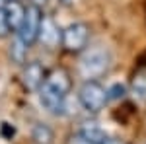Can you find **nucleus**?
<instances>
[{
  "label": "nucleus",
  "mask_w": 146,
  "mask_h": 144,
  "mask_svg": "<svg viewBox=\"0 0 146 144\" xmlns=\"http://www.w3.org/2000/svg\"><path fill=\"white\" fill-rule=\"evenodd\" d=\"M70 92V76L66 70L55 68L45 76L43 86L39 88V101L49 113L53 115H62L66 107V98Z\"/></svg>",
  "instance_id": "f257e3e1"
},
{
  "label": "nucleus",
  "mask_w": 146,
  "mask_h": 144,
  "mask_svg": "<svg viewBox=\"0 0 146 144\" xmlns=\"http://www.w3.org/2000/svg\"><path fill=\"white\" fill-rule=\"evenodd\" d=\"M111 64V55L103 47H90L84 49L78 62V72L84 80H98L101 78Z\"/></svg>",
  "instance_id": "f03ea898"
},
{
  "label": "nucleus",
  "mask_w": 146,
  "mask_h": 144,
  "mask_svg": "<svg viewBox=\"0 0 146 144\" xmlns=\"http://www.w3.org/2000/svg\"><path fill=\"white\" fill-rule=\"evenodd\" d=\"M78 101L88 113H100L109 101L107 88L101 86L98 80H84L78 90Z\"/></svg>",
  "instance_id": "7ed1b4c3"
},
{
  "label": "nucleus",
  "mask_w": 146,
  "mask_h": 144,
  "mask_svg": "<svg viewBox=\"0 0 146 144\" xmlns=\"http://www.w3.org/2000/svg\"><path fill=\"white\" fill-rule=\"evenodd\" d=\"M90 41V27L82 22H74L62 29L60 47L68 53H82Z\"/></svg>",
  "instance_id": "20e7f679"
},
{
  "label": "nucleus",
  "mask_w": 146,
  "mask_h": 144,
  "mask_svg": "<svg viewBox=\"0 0 146 144\" xmlns=\"http://www.w3.org/2000/svg\"><path fill=\"white\" fill-rule=\"evenodd\" d=\"M43 16H45V14L41 12L39 6H33V4L25 6V18H23V23H22V27H20V31H18V35H20L29 47H31V45L37 41V37H39V29H41Z\"/></svg>",
  "instance_id": "39448f33"
},
{
  "label": "nucleus",
  "mask_w": 146,
  "mask_h": 144,
  "mask_svg": "<svg viewBox=\"0 0 146 144\" xmlns=\"http://www.w3.org/2000/svg\"><path fill=\"white\" fill-rule=\"evenodd\" d=\"M37 41L43 43L47 49H56V47H60V41H62V29L55 23L53 18L43 16V22H41V29H39Z\"/></svg>",
  "instance_id": "423d86ee"
},
{
  "label": "nucleus",
  "mask_w": 146,
  "mask_h": 144,
  "mask_svg": "<svg viewBox=\"0 0 146 144\" xmlns=\"http://www.w3.org/2000/svg\"><path fill=\"white\" fill-rule=\"evenodd\" d=\"M45 70L39 62H25L23 66V74H22V80H23V86L31 92H39V88L43 86L45 82Z\"/></svg>",
  "instance_id": "0eeeda50"
},
{
  "label": "nucleus",
  "mask_w": 146,
  "mask_h": 144,
  "mask_svg": "<svg viewBox=\"0 0 146 144\" xmlns=\"http://www.w3.org/2000/svg\"><path fill=\"white\" fill-rule=\"evenodd\" d=\"M4 14L8 18L12 33H18L20 27H22V23H23V18H25V6L20 0H8L6 6H4Z\"/></svg>",
  "instance_id": "6e6552de"
},
{
  "label": "nucleus",
  "mask_w": 146,
  "mask_h": 144,
  "mask_svg": "<svg viewBox=\"0 0 146 144\" xmlns=\"http://www.w3.org/2000/svg\"><path fill=\"white\" fill-rule=\"evenodd\" d=\"M131 94L138 101H146V66L138 68L131 80Z\"/></svg>",
  "instance_id": "1a4fd4ad"
},
{
  "label": "nucleus",
  "mask_w": 146,
  "mask_h": 144,
  "mask_svg": "<svg viewBox=\"0 0 146 144\" xmlns=\"http://www.w3.org/2000/svg\"><path fill=\"white\" fill-rule=\"evenodd\" d=\"M27 51H29V45L23 41L20 35L16 33L14 41L10 45V56L16 64H25V58H27Z\"/></svg>",
  "instance_id": "9d476101"
},
{
  "label": "nucleus",
  "mask_w": 146,
  "mask_h": 144,
  "mask_svg": "<svg viewBox=\"0 0 146 144\" xmlns=\"http://www.w3.org/2000/svg\"><path fill=\"white\" fill-rule=\"evenodd\" d=\"M31 138L35 140V144H51L53 142V131L45 123H35L33 131H31Z\"/></svg>",
  "instance_id": "9b49d317"
},
{
  "label": "nucleus",
  "mask_w": 146,
  "mask_h": 144,
  "mask_svg": "<svg viewBox=\"0 0 146 144\" xmlns=\"http://www.w3.org/2000/svg\"><path fill=\"white\" fill-rule=\"evenodd\" d=\"M68 144H98L96 140H92L88 134H84L82 131H76L74 134H70L68 138Z\"/></svg>",
  "instance_id": "f8f14e48"
},
{
  "label": "nucleus",
  "mask_w": 146,
  "mask_h": 144,
  "mask_svg": "<svg viewBox=\"0 0 146 144\" xmlns=\"http://www.w3.org/2000/svg\"><path fill=\"white\" fill-rule=\"evenodd\" d=\"M12 29H10V23H8V18H6V14H4V8L0 10V37H6V35H10Z\"/></svg>",
  "instance_id": "ddd939ff"
},
{
  "label": "nucleus",
  "mask_w": 146,
  "mask_h": 144,
  "mask_svg": "<svg viewBox=\"0 0 146 144\" xmlns=\"http://www.w3.org/2000/svg\"><path fill=\"white\" fill-rule=\"evenodd\" d=\"M100 144H127V142H125V140H121V138H111V136H105Z\"/></svg>",
  "instance_id": "4468645a"
},
{
  "label": "nucleus",
  "mask_w": 146,
  "mask_h": 144,
  "mask_svg": "<svg viewBox=\"0 0 146 144\" xmlns=\"http://www.w3.org/2000/svg\"><path fill=\"white\" fill-rule=\"evenodd\" d=\"M31 4H33V6H39V8H43V6L47 4V0H31Z\"/></svg>",
  "instance_id": "2eb2a0df"
},
{
  "label": "nucleus",
  "mask_w": 146,
  "mask_h": 144,
  "mask_svg": "<svg viewBox=\"0 0 146 144\" xmlns=\"http://www.w3.org/2000/svg\"><path fill=\"white\" fill-rule=\"evenodd\" d=\"M6 2H8V0H0V10H2V8L6 6Z\"/></svg>",
  "instance_id": "dca6fc26"
}]
</instances>
